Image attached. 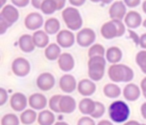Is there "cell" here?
I'll list each match as a JSON object with an SVG mask.
<instances>
[{"label":"cell","instance_id":"obj_44","mask_svg":"<svg viewBox=\"0 0 146 125\" xmlns=\"http://www.w3.org/2000/svg\"><path fill=\"white\" fill-rule=\"evenodd\" d=\"M68 1L72 5H74L75 7H80V6L83 5L86 0H68Z\"/></svg>","mask_w":146,"mask_h":125},{"label":"cell","instance_id":"obj_35","mask_svg":"<svg viewBox=\"0 0 146 125\" xmlns=\"http://www.w3.org/2000/svg\"><path fill=\"white\" fill-rule=\"evenodd\" d=\"M105 112V106L103 103L99 102V101H96V106H95V110L93 112V113L92 114V118H100L101 117H103V115Z\"/></svg>","mask_w":146,"mask_h":125},{"label":"cell","instance_id":"obj_1","mask_svg":"<svg viewBox=\"0 0 146 125\" xmlns=\"http://www.w3.org/2000/svg\"><path fill=\"white\" fill-rule=\"evenodd\" d=\"M109 78L113 82H130L134 77L133 70L127 65L112 64L108 70Z\"/></svg>","mask_w":146,"mask_h":125},{"label":"cell","instance_id":"obj_21","mask_svg":"<svg viewBox=\"0 0 146 125\" xmlns=\"http://www.w3.org/2000/svg\"><path fill=\"white\" fill-rule=\"evenodd\" d=\"M33 43L36 47L38 48H46L49 45L50 38L49 34L43 30H38L35 31L34 33L33 34Z\"/></svg>","mask_w":146,"mask_h":125},{"label":"cell","instance_id":"obj_56","mask_svg":"<svg viewBox=\"0 0 146 125\" xmlns=\"http://www.w3.org/2000/svg\"><path fill=\"white\" fill-rule=\"evenodd\" d=\"M142 125H146V124H142Z\"/></svg>","mask_w":146,"mask_h":125},{"label":"cell","instance_id":"obj_40","mask_svg":"<svg viewBox=\"0 0 146 125\" xmlns=\"http://www.w3.org/2000/svg\"><path fill=\"white\" fill-rule=\"evenodd\" d=\"M9 27H10L8 25V23L6 21H4L3 19L0 18V34L1 35L4 34V33L7 31V29Z\"/></svg>","mask_w":146,"mask_h":125},{"label":"cell","instance_id":"obj_11","mask_svg":"<svg viewBox=\"0 0 146 125\" xmlns=\"http://www.w3.org/2000/svg\"><path fill=\"white\" fill-rule=\"evenodd\" d=\"M109 14L111 20L122 21L127 15V5L123 1H115L111 4Z\"/></svg>","mask_w":146,"mask_h":125},{"label":"cell","instance_id":"obj_22","mask_svg":"<svg viewBox=\"0 0 146 125\" xmlns=\"http://www.w3.org/2000/svg\"><path fill=\"white\" fill-rule=\"evenodd\" d=\"M19 47L20 49L26 53H30L34 51L35 45L33 43V35L23 34L19 39Z\"/></svg>","mask_w":146,"mask_h":125},{"label":"cell","instance_id":"obj_46","mask_svg":"<svg viewBox=\"0 0 146 125\" xmlns=\"http://www.w3.org/2000/svg\"><path fill=\"white\" fill-rule=\"evenodd\" d=\"M140 112H141L142 117L145 119H146V102L144 103V104H142V106L140 107Z\"/></svg>","mask_w":146,"mask_h":125},{"label":"cell","instance_id":"obj_14","mask_svg":"<svg viewBox=\"0 0 146 125\" xmlns=\"http://www.w3.org/2000/svg\"><path fill=\"white\" fill-rule=\"evenodd\" d=\"M10 106L15 112H24L27 106V99L22 93H15L10 98Z\"/></svg>","mask_w":146,"mask_h":125},{"label":"cell","instance_id":"obj_19","mask_svg":"<svg viewBox=\"0 0 146 125\" xmlns=\"http://www.w3.org/2000/svg\"><path fill=\"white\" fill-rule=\"evenodd\" d=\"M57 63H58V66L60 70L64 72L71 71L74 68V64H75L74 57L70 53H68V52L62 53L58 58Z\"/></svg>","mask_w":146,"mask_h":125},{"label":"cell","instance_id":"obj_28","mask_svg":"<svg viewBox=\"0 0 146 125\" xmlns=\"http://www.w3.org/2000/svg\"><path fill=\"white\" fill-rule=\"evenodd\" d=\"M36 119H38V115L33 109H27L21 112L20 120L21 123L24 125H31L33 124Z\"/></svg>","mask_w":146,"mask_h":125},{"label":"cell","instance_id":"obj_39","mask_svg":"<svg viewBox=\"0 0 146 125\" xmlns=\"http://www.w3.org/2000/svg\"><path fill=\"white\" fill-rule=\"evenodd\" d=\"M124 3L129 8H135L139 6L141 3V0H123Z\"/></svg>","mask_w":146,"mask_h":125},{"label":"cell","instance_id":"obj_23","mask_svg":"<svg viewBox=\"0 0 146 125\" xmlns=\"http://www.w3.org/2000/svg\"><path fill=\"white\" fill-rule=\"evenodd\" d=\"M96 106V101H93L90 98H84L83 100H80L79 104V109L80 112L84 114V115H88L92 116L95 110Z\"/></svg>","mask_w":146,"mask_h":125},{"label":"cell","instance_id":"obj_53","mask_svg":"<svg viewBox=\"0 0 146 125\" xmlns=\"http://www.w3.org/2000/svg\"><path fill=\"white\" fill-rule=\"evenodd\" d=\"M90 1H92V2H93V3H103V1L104 0H90Z\"/></svg>","mask_w":146,"mask_h":125},{"label":"cell","instance_id":"obj_50","mask_svg":"<svg viewBox=\"0 0 146 125\" xmlns=\"http://www.w3.org/2000/svg\"><path fill=\"white\" fill-rule=\"evenodd\" d=\"M142 9H143V11L146 14V0L145 1H144V3H143V4H142Z\"/></svg>","mask_w":146,"mask_h":125},{"label":"cell","instance_id":"obj_3","mask_svg":"<svg viewBox=\"0 0 146 125\" xmlns=\"http://www.w3.org/2000/svg\"><path fill=\"white\" fill-rule=\"evenodd\" d=\"M62 19L69 30L77 31L82 27L83 19L80 11L75 7H68L62 12Z\"/></svg>","mask_w":146,"mask_h":125},{"label":"cell","instance_id":"obj_7","mask_svg":"<svg viewBox=\"0 0 146 125\" xmlns=\"http://www.w3.org/2000/svg\"><path fill=\"white\" fill-rule=\"evenodd\" d=\"M12 72L18 77H25L27 76L30 70L31 65L27 59L24 57H17L15 58L11 64Z\"/></svg>","mask_w":146,"mask_h":125},{"label":"cell","instance_id":"obj_30","mask_svg":"<svg viewBox=\"0 0 146 125\" xmlns=\"http://www.w3.org/2000/svg\"><path fill=\"white\" fill-rule=\"evenodd\" d=\"M104 54H105V49L100 44L92 45L88 51V56L90 58L93 57H104Z\"/></svg>","mask_w":146,"mask_h":125},{"label":"cell","instance_id":"obj_42","mask_svg":"<svg viewBox=\"0 0 146 125\" xmlns=\"http://www.w3.org/2000/svg\"><path fill=\"white\" fill-rule=\"evenodd\" d=\"M139 45L144 50H146V33H143L139 38Z\"/></svg>","mask_w":146,"mask_h":125},{"label":"cell","instance_id":"obj_6","mask_svg":"<svg viewBox=\"0 0 146 125\" xmlns=\"http://www.w3.org/2000/svg\"><path fill=\"white\" fill-rule=\"evenodd\" d=\"M96 40L95 32L89 27L80 29L76 35V42L81 47H88Z\"/></svg>","mask_w":146,"mask_h":125},{"label":"cell","instance_id":"obj_33","mask_svg":"<svg viewBox=\"0 0 146 125\" xmlns=\"http://www.w3.org/2000/svg\"><path fill=\"white\" fill-rule=\"evenodd\" d=\"M62 95L60 94H56L54 96H52L50 100H49V107L50 109L51 112H56V113H60L61 110H60V106H59V103H60V100H61Z\"/></svg>","mask_w":146,"mask_h":125},{"label":"cell","instance_id":"obj_45","mask_svg":"<svg viewBox=\"0 0 146 125\" xmlns=\"http://www.w3.org/2000/svg\"><path fill=\"white\" fill-rule=\"evenodd\" d=\"M140 88H141V90L143 92V94H146V77H145L141 81V82H140Z\"/></svg>","mask_w":146,"mask_h":125},{"label":"cell","instance_id":"obj_34","mask_svg":"<svg viewBox=\"0 0 146 125\" xmlns=\"http://www.w3.org/2000/svg\"><path fill=\"white\" fill-rule=\"evenodd\" d=\"M136 63L141 71L146 75V51H140L136 55Z\"/></svg>","mask_w":146,"mask_h":125},{"label":"cell","instance_id":"obj_32","mask_svg":"<svg viewBox=\"0 0 146 125\" xmlns=\"http://www.w3.org/2000/svg\"><path fill=\"white\" fill-rule=\"evenodd\" d=\"M20 121V118L16 115L8 113L1 118V125H19Z\"/></svg>","mask_w":146,"mask_h":125},{"label":"cell","instance_id":"obj_36","mask_svg":"<svg viewBox=\"0 0 146 125\" xmlns=\"http://www.w3.org/2000/svg\"><path fill=\"white\" fill-rule=\"evenodd\" d=\"M77 125H96L92 118L90 117H82L79 119Z\"/></svg>","mask_w":146,"mask_h":125},{"label":"cell","instance_id":"obj_5","mask_svg":"<svg viewBox=\"0 0 146 125\" xmlns=\"http://www.w3.org/2000/svg\"><path fill=\"white\" fill-rule=\"evenodd\" d=\"M106 60L104 57H93L88 61V75L92 81L98 82L103 79L105 72Z\"/></svg>","mask_w":146,"mask_h":125},{"label":"cell","instance_id":"obj_20","mask_svg":"<svg viewBox=\"0 0 146 125\" xmlns=\"http://www.w3.org/2000/svg\"><path fill=\"white\" fill-rule=\"evenodd\" d=\"M141 94L140 88L134 83H128L123 89V96L128 101H136Z\"/></svg>","mask_w":146,"mask_h":125},{"label":"cell","instance_id":"obj_24","mask_svg":"<svg viewBox=\"0 0 146 125\" xmlns=\"http://www.w3.org/2000/svg\"><path fill=\"white\" fill-rule=\"evenodd\" d=\"M122 58V51L117 46H111L106 51V59L113 64H118Z\"/></svg>","mask_w":146,"mask_h":125},{"label":"cell","instance_id":"obj_9","mask_svg":"<svg viewBox=\"0 0 146 125\" xmlns=\"http://www.w3.org/2000/svg\"><path fill=\"white\" fill-rule=\"evenodd\" d=\"M24 24L28 30L38 31L44 24V18L41 14L38 12H32L26 16Z\"/></svg>","mask_w":146,"mask_h":125},{"label":"cell","instance_id":"obj_31","mask_svg":"<svg viewBox=\"0 0 146 125\" xmlns=\"http://www.w3.org/2000/svg\"><path fill=\"white\" fill-rule=\"evenodd\" d=\"M40 10L44 15H52L57 10V7L53 0H45L42 4Z\"/></svg>","mask_w":146,"mask_h":125},{"label":"cell","instance_id":"obj_29","mask_svg":"<svg viewBox=\"0 0 146 125\" xmlns=\"http://www.w3.org/2000/svg\"><path fill=\"white\" fill-rule=\"evenodd\" d=\"M104 94L110 99H116L121 94V89L115 83H108L104 88Z\"/></svg>","mask_w":146,"mask_h":125},{"label":"cell","instance_id":"obj_48","mask_svg":"<svg viewBox=\"0 0 146 125\" xmlns=\"http://www.w3.org/2000/svg\"><path fill=\"white\" fill-rule=\"evenodd\" d=\"M124 125H142L141 124H139V122L137 121H134V120H131L129 122H127L126 124H124Z\"/></svg>","mask_w":146,"mask_h":125},{"label":"cell","instance_id":"obj_49","mask_svg":"<svg viewBox=\"0 0 146 125\" xmlns=\"http://www.w3.org/2000/svg\"><path fill=\"white\" fill-rule=\"evenodd\" d=\"M54 125H69L68 124H67L66 122H57V123H55Z\"/></svg>","mask_w":146,"mask_h":125},{"label":"cell","instance_id":"obj_15","mask_svg":"<svg viewBox=\"0 0 146 125\" xmlns=\"http://www.w3.org/2000/svg\"><path fill=\"white\" fill-rule=\"evenodd\" d=\"M77 89L80 94L87 98L94 94L97 90V86L93 81L89 79H83L78 83Z\"/></svg>","mask_w":146,"mask_h":125},{"label":"cell","instance_id":"obj_16","mask_svg":"<svg viewBox=\"0 0 146 125\" xmlns=\"http://www.w3.org/2000/svg\"><path fill=\"white\" fill-rule=\"evenodd\" d=\"M28 105L35 111L44 110L47 106V99L42 94H33L28 98Z\"/></svg>","mask_w":146,"mask_h":125},{"label":"cell","instance_id":"obj_55","mask_svg":"<svg viewBox=\"0 0 146 125\" xmlns=\"http://www.w3.org/2000/svg\"><path fill=\"white\" fill-rule=\"evenodd\" d=\"M143 95H144V97H145V99H146V94H143Z\"/></svg>","mask_w":146,"mask_h":125},{"label":"cell","instance_id":"obj_43","mask_svg":"<svg viewBox=\"0 0 146 125\" xmlns=\"http://www.w3.org/2000/svg\"><path fill=\"white\" fill-rule=\"evenodd\" d=\"M55 2V3L56 4L57 7V10H61L64 8L65 4H66V0H53Z\"/></svg>","mask_w":146,"mask_h":125},{"label":"cell","instance_id":"obj_12","mask_svg":"<svg viewBox=\"0 0 146 125\" xmlns=\"http://www.w3.org/2000/svg\"><path fill=\"white\" fill-rule=\"evenodd\" d=\"M56 42L62 48H69L75 42V36L70 30L62 29L56 35Z\"/></svg>","mask_w":146,"mask_h":125},{"label":"cell","instance_id":"obj_25","mask_svg":"<svg viewBox=\"0 0 146 125\" xmlns=\"http://www.w3.org/2000/svg\"><path fill=\"white\" fill-rule=\"evenodd\" d=\"M61 54V47L58 44L51 43L44 50V56L50 61H55L56 59L58 60Z\"/></svg>","mask_w":146,"mask_h":125},{"label":"cell","instance_id":"obj_51","mask_svg":"<svg viewBox=\"0 0 146 125\" xmlns=\"http://www.w3.org/2000/svg\"><path fill=\"white\" fill-rule=\"evenodd\" d=\"M112 2H113V0H104L103 1V3H104V4H110Z\"/></svg>","mask_w":146,"mask_h":125},{"label":"cell","instance_id":"obj_37","mask_svg":"<svg viewBox=\"0 0 146 125\" xmlns=\"http://www.w3.org/2000/svg\"><path fill=\"white\" fill-rule=\"evenodd\" d=\"M8 100V93L7 91L1 88H0V106H3Z\"/></svg>","mask_w":146,"mask_h":125},{"label":"cell","instance_id":"obj_10","mask_svg":"<svg viewBox=\"0 0 146 125\" xmlns=\"http://www.w3.org/2000/svg\"><path fill=\"white\" fill-rule=\"evenodd\" d=\"M56 79L54 76L49 72H44L40 74L36 81L37 87L41 91H50L55 86Z\"/></svg>","mask_w":146,"mask_h":125},{"label":"cell","instance_id":"obj_2","mask_svg":"<svg viewBox=\"0 0 146 125\" xmlns=\"http://www.w3.org/2000/svg\"><path fill=\"white\" fill-rule=\"evenodd\" d=\"M130 113L131 112L128 105L122 100L114 101L109 107V116L110 119L116 124L126 122L128 119Z\"/></svg>","mask_w":146,"mask_h":125},{"label":"cell","instance_id":"obj_38","mask_svg":"<svg viewBox=\"0 0 146 125\" xmlns=\"http://www.w3.org/2000/svg\"><path fill=\"white\" fill-rule=\"evenodd\" d=\"M12 3L19 8H24L28 5L30 0H11Z\"/></svg>","mask_w":146,"mask_h":125},{"label":"cell","instance_id":"obj_47","mask_svg":"<svg viewBox=\"0 0 146 125\" xmlns=\"http://www.w3.org/2000/svg\"><path fill=\"white\" fill-rule=\"evenodd\" d=\"M97 125H113V124L111 122L108 121V120H102Z\"/></svg>","mask_w":146,"mask_h":125},{"label":"cell","instance_id":"obj_26","mask_svg":"<svg viewBox=\"0 0 146 125\" xmlns=\"http://www.w3.org/2000/svg\"><path fill=\"white\" fill-rule=\"evenodd\" d=\"M37 120L39 125H54L55 115L51 111L43 110L38 114Z\"/></svg>","mask_w":146,"mask_h":125},{"label":"cell","instance_id":"obj_27","mask_svg":"<svg viewBox=\"0 0 146 125\" xmlns=\"http://www.w3.org/2000/svg\"><path fill=\"white\" fill-rule=\"evenodd\" d=\"M60 27H61L60 21L54 17L49 18L44 23V31L50 35L58 33L61 31Z\"/></svg>","mask_w":146,"mask_h":125},{"label":"cell","instance_id":"obj_17","mask_svg":"<svg viewBox=\"0 0 146 125\" xmlns=\"http://www.w3.org/2000/svg\"><path fill=\"white\" fill-rule=\"evenodd\" d=\"M59 106H60L61 112L70 114V113H73L76 109V101L72 96L62 95Z\"/></svg>","mask_w":146,"mask_h":125},{"label":"cell","instance_id":"obj_4","mask_svg":"<svg viewBox=\"0 0 146 125\" xmlns=\"http://www.w3.org/2000/svg\"><path fill=\"white\" fill-rule=\"evenodd\" d=\"M126 32V27L122 21L111 20L105 22L101 27V34L106 39H112L121 37Z\"/></svg>","mask_w":146,"mask_h":125},{"label":"cell","instance_id":"obj_54","mask_svg":"<svg viewBox=\"0 0 146 125\" xmlns=\"http://www.w3.org/2000/svg\"><path fill=\"white\" fill-rule=\"evenodd\" d=\"M142 25L144 26V27H145V28H146V19H145V21H143Z\"/></svg>","mask_w":146,"mask_h":125},{"label":"cell","instance_id":"obj_41","mask_svg":"<svg viewBox=\"0 0 146 125\" xmlns=\"http://www.w3.org/2000/svg\"><path fill=\"white\" fill-rule=\"evenodd\" d=\"M45 0H31V3H32V5L37 9H40L43 3L44 2Z\"/></svg>","mask_w":146,"mask_h":125},{"label":"cell","instance_id":"obj_13","mask_svg":"<svg viewBox=\"0 0 146 125\" xmlns=\"http://www.w3.org/2000/svg\"><path fill=\"white\" fill-rule=\"evenodd\" d=\"M59 87L62 92L66 94H71L77 88L78 85H77L76 79L74 76L66 74L60 78Z\"/></svg>","mask_w":146,"mask_h":125},{"label":"cell","instance_id":"obj_18","mask_svg":"<svg viewBox=\"0 0 146 125\" xmlns=\"http://www.w3.org/2000/svg\"><path fill=\"white\" fill-rule=\"evenodd\" d=\"M124 22L127 27L131 29H135L143 23V20L141 15L139 12L131 10L126 15L124 18Z\"/></svg>","mask_w":146,"mask_h":125},{"label":"cell","instance_id":"obj_8","mask_svg":"<svg viewBox=\"0 0 146 125\" xmlns=\"http://www.w3.org/2000/svg\"><path fill=\"white\" fill-rule=\"evenodd\" d=\"M0 18L8 23L11 27L19 19V11L18 9L11 4H7L2 8L0 12Z\"/></svg>","mask_w":146,"mask_h":125},{"label":"cell","instance_id":"obj_52","mask_svg":"<svg viewBox=\"0 0 146 125\" xmlns=\"http://www.w3.org/2000/svg\"><path fill=\"white\" fill-rule=\"evenodd\" d=\"M7 2V0H1V8H3V7H4L5 5V3Z\"/></svg>","mask_w":146,"mask_h":125}]
</instances>
